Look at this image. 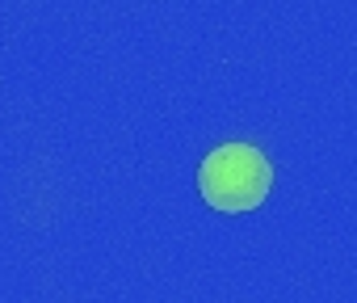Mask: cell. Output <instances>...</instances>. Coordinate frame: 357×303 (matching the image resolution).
<instances>
[{
	"label": "cell",
	"instance_id": "cell-1",
	"mask_svg": "<svg viewBox=\"0 0 357 303\" xmlns=\"http://www.w3.org/2000/svg\"><path fill=\"white\" fill-rule=\"evenodd\" d=\"M269 186H273V169L265 161V152H257L252 143H223L198 169L202 198L223 215L257 211L269 198Z\"/></svg>",
	"mask_w": 357,
	"mask_h": 303
}]
</instances>
